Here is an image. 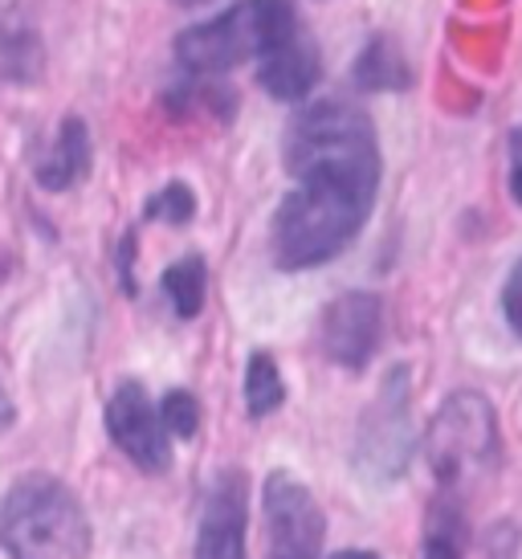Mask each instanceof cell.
Wrapping results in <instances>:
<instances>
[{
  "instance_id": "1",
  "label": "cell",
  "mask_w": 522,
  "mask_h": 559,
  "mask_svg": "<svg viewBox=\"0 0 522 559\" xmlns=\"http://www.w3.org/2000/svg\"><path fill=\"white\" fill-rule=\"evenodd\" d=\"M290 197L274 217V258L282 270H310L352 246L380 188V164L319 159L294 171Z\"/></svg>"
},
{
  "instance_id": "2",
  "label": "cell",
  "mask_w": 522,
  "mask_h": 559,
  "mask_svg": "<svg viewBox=\"0 0 522 559\" xmlns=\"http://www.w3.org/2000/svg\"><path fill=\"white\" fill-rule=\"evenodd\" d=\"M91 519L54 474H25L0 498V547L9 559H86Z\"/></svg>"
},
{
  "instance_id": "3",
  "label": "cell",
  "mask_w": 522,
  "mask_h": 559,
  "mask_svg": "<svg viewBox=\"0 0 522 559\" xmlns=\"http://www.w3.org/2000/svg\"><path fill=\"white\" fill-rule=\"evenodd\" d=\"M302 29L294 0H237L221 16L176 37V58L197 74H225L249 58H265Z\"/></svg>"
},
{
  "instance_id": "4",
  "label": "cell",
  "mask_w": 522,
  "mask_h": 559,
  "mask_svg": "<svg viewBox=\"0 0 522 559\" xmlns=\"http://www.w3.org/2000/svg\"><path fill=\"white\" fill-rule=\"evenodd\" d=\"M425 450H429L432 474L449 490L490 478L502 462V433H498L494 404L482 392H453L432 417Z\"/></svg>"
},
{
  "instance_id": "5",
  "label": "cell",
  "mask_w": 522,
  "mask_h": 559,
  "mask_svg": "<svg viewBox=\"0 0 522 559\" xmlns=\"http://www.w3.org/2000/svg\"><path fill=\"white\" fill-rule=\"evenodd\" d=\"M408 384H413L408 368H392L359 420L355 466L371 486H388L408 469V457H413V417H408L413 389Z\"/></svg>"
},
{
  "instance_id": "6",
  "label": "cell",
  "mask_w": 522,
  "mask_h": 559,
  "mask_svg": "<svg viewBox=\"0 0 522 559\" xmlns=\"http://www.w3.org/2000/svg\"><path fill=\"white\" fill-rule=\"evenodd\" d=\"M265 531L270 559H323L327 519L319 502L294 474L274 469L265 478Z\"/></svg>"
},
{
  "instance_id": "7",
  "label": "cell",
  "mask_w": 522,
  "mask_h": 559,
  "mask_svg": "<svg viewBox=\"0 0 522 559\" xmlns=\"http://www.w3.org/2000/svg\"><path fill=\"white\" fill-rule=\"evenodd\" d=\"M107 429L115 445L135 462L143 474H164L171 466L168 429L159 420V404H152L139 380H123L107 401Z\"/></svg>"
},
{
  "instance_id": "8",
  "label": "cell",
  "mask_w": 522,
  "mask_h": 559,
  "mask_svg": "<svg viewBox=\"0 0 522 559\" xmlns=\"http://www.w3.org/2000/svg\"><path fill=\"white\" fill-rule=\"evenodd\" d=\"M249 478L241 469H221L204 495L197 531V559H249Z\"/></svg>"
},
{
  "instance_id": "9",
  "label": "cell",
  "mask_w": 522,
  "mask_h": 559,
  "mask_svg": "<svg viewBox=\"0 0 522 559\" xmlns=\"http://www.w3.org/2000/svg\"><path fill=\"white\" fill-rule=\"evenodd\" d=\"M380 335H384V307L368 290L339 295L323 311V352L339 368H352V372L368 368V359L380 347Z\"/></svg>"
},
{
  "instance_id": "10",
  "label": "cell",
  "mask_w": 522,
  "mask_h": 559,
  "mask_svg": "<svg viewBox=\"0 0 522 559\" xmlns=\"http://www.w3.org/2000/svg\"><path fill=\"white\" fill-rule=\"evenodd\" d=\"M323 62H319V46L307 33V25L298 33H290L277 49H270L258 66V82L265 94H274L282 103H298L319 86Z\"/></svg>"
},
{
  "instance_id": "11",
  "label": "cell",
  "mask_w": 522,
  "mask_h": 559,
  "mask_svg": "<svg viewBox=\"0 0 522 559\" xmlns=\"http://www.w3.org/2000/svg\"><path fill=\"white\" fill-rule=\"evenodd\" d=\"M86 171H91V131L82 119H62L54 147L37 159V185L49 192H66L78 180H86Z\"/></svg>"
},
{
  "instance_id": "12",
  "label": "cell",
  "mask_w": 522,
  "mask_h": 559,
  "mask_svg": "<svg viewBox=\"0 0 522 559\" xmlns=\"http://www.w3.org/2000/svg\"><path fill=\"white\" fill-rule=\"evenodd\" d=\"M355 86H364V91H400V86H408V66L400 62V53L392 41H371L364 49V58L355 62Z\"/></svg>"
},
{
  "instance_id": "13",
  "label": "cell",
  "mask_w": 522,
  "mask_h": 559,
  "mask_svg": "<svg viewBox=\"0 0 522 559\" xmlns=\"http://www.w3.org/2000/svg\"><path fill=\"white\" fill-rule=\"evenodd\" d=\"M286 401V384H282V372L270 352H253L246 368V404H249V417H270L277 413Z\"/></svg>"
},
{
  "instance_id": "14",
  "label": "cell",
  "mask_w": 522,
  "mask_h": 559,
  "mask_svg": "<svg viewBox=\"0 0 522 559\" xmlns=\"http://www.w3.org/2000/svg\"><path fill=\"white\" fill-rule=\"evenodd\" d=\"M204 262L200 258H180L176 265L164 270V295H168L176 319H197L204 307Z\"/></svg>"
},
{
  "instance_id": "15",
  "label": "cell",
  "mask_w": 522,
  "mask_h": 559,
  "mask_svg": "<svg viewBox=\"0 0 522 559\" xmlns=\"http://www.w3.org/2000/svg\"><path fill=\"white\" fill-rule=\"evenodd\" d=\"M147 217L152 221H168V225H188L197 217V197L188 185H168L159 188L152 201H147Z\"/></svg>"
},
{
  "instance_id": "16",
  "label": "cell",
  "mask_w": 522,
  "mask_h": 559,
  "mask_svg": "<svg viewBox=\"0 0 522 559\" xmlns=\"http://www.w3.org/2000/svg\"><path fill=\"white\" fill-rule=\"evenodd\" d=\"M159 420H164V429L176 437H192L197 433V425H200V408L197 401L188 396V392H168L164 401H159Z\"/></svg>"
},
{
  "instance_id": "17",
  "label": "cell",
  "mask_w": 522,
  "mask_h": 559,
  "mask_svg": "<svg viewBox=\"0 0 522 559\" xmlns=\"http://www.w3.org/2000/svg\"><path fill=\"white\" fill-rule=\"evenodd\" d=\"M425 559H461V523L458 511H437L429 531V544H425Z\"/></svg>"
},
{
  "instance_id": "18",
  "label": "cell",
  "mask_w": 522,
  "mask_h": 559,
  "mask_svg": "<svg viewBox=\"0 0 522 559\" xmlns=\"http://www.w3.org/2000/svg\"><path fill=\"white\" fill-rule=\"evenodd\" d=\"M502 314H507V323L522 335V262L510 270L507 286H502Z\"/></svg>"
},
{
  "instance_id": "19",
  "label": "cell",
  "mask_w": 522,
  "mask_h": 559,
  "mask_svg": "<svg viewBox=\"0 0 522 559\" xmlns=\"http://www.w3.org/2000/svg\"><path fill=\"white\" fill-rule=\"evenodd\" d=\"M331 559H380L376 551H335Z\"/></svg>"
},
{
  "instance_id": "20",
  "label": "cell",
  "mask_w": 522,
  "mask_h": 559,
  "mask_svg": "<svg viewBox=\"0 0 522 559\" xmlns=\"http://www.w3.org/2000/svg\"><path fill=\"white\" fill-rule=\"evenodd\" d=\"M514 197H519V204H522V164L514 168Z\"/></svg>"
},
{
  "instance_id": "21",
  "label": "cell",
  "mask_w": 522,
  "mask_h": 559,
  "mask_svg": "<svg viewBox=\"0 0 522 559\" xmlns=\"http://www.w3.org/2000/svg\"><path fill=\"white\" fill-rule=\"evenodd\" d=\"M176 4H204V0H176Z\"/></svg>"
},
{
  "instance_id": "22",
  "label": "cell",
  "mask_w": 522,
  "mask_h": 559,
  "mask_svg": "<svg viewBox=\"0 0 522 559\" xmlns=\"http://www.w3.org/2000/svg\"><path fill=\"white\" fill-rule=\"evenodd\" d=\"M0 401H4V396H0Z\"/></svg>"
}]
</instances>
